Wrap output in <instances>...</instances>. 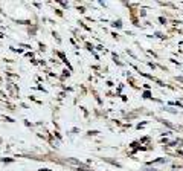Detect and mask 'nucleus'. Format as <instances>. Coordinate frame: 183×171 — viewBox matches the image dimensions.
<instances>
[{"label":"nucleus","mask_w":183,"mask_h":171,"mask_svg":"<svg viewBox=\"0 0 183 171\" xmlns=\"http://www.w3.org/2000/svg\"><path fill=\"white\" fill-rule=\"evenodd\" d=\"M88 134H90V136H92V134L95 136V134H98V131H96V130H90V131H88Z\"/></svg>","instance_id":"nucleus-2"},{"label":"nucleus","mask_w":183,"mask_h":171,"mask_svg":"<svg viewBox=\"0 0 183 171\" xmlns=\"http://www.w3.org/2000/svg\"><path fill=\"white\" fill-rule=\"evenodd\" d=\"M113 26H116V28H121V26H122V23L118 20V22H115V23H113Z\"/></svg>","instance_id":"nucleus-1"},{"label":"nucleus","mask_w":183,"mask_h":171,"mask_svg":"<svg viewBox=\"0 0 183 171\" xmlns=\"http://www.w3.org/2000/svg\"><path fill=\"white\" fill-rule=\"evenodd\" d=\"M142 171H157V169H142Z\"/></svg>","instance_id":"nucleus-3"}]
</instances>
